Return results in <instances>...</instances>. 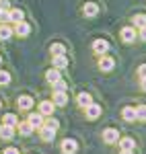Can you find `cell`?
<instances>
[{
    "label": "cell",
    "instance_id": "obj_1",
    "mask_svg": "<svg viewBox=\"0 0 146 154\" xmlns=\"http://www.w3.org/2000/svg\"><path fill=\"white\" fill-rule=\"evenodd\" d=\"M120 140V130H115V128H107V130L103 131V142L105 144H115Z\"/></svg>",
    "mask_w": 146,
    "mask_h": 154
},
{
    "label": "cell",
    "instance_id": "obj_2",
    "mask_svg": "<svg viewBox=\"0 0 146 154\" xmlns=\"http://www.w3.org/2000/svg\"><path fill=\"white\" fill-rule=\"evenodd\" d=\"M39 131H41V138H43L45 142H51V140L56 138V128H51L48 123H43V125L39 128Z\"/></svg>",
    "mask_w": 146,
    "mask_h": 154
},
{
    "label": "cell",
    "instance_id": "obj_3",
    "mask_svg": "<svg viewBox=\"0 0 146 154\" xmlns=\"http://www.w3.org/2000/svg\"><path fill=\"white\" fill-rule=\"evenodd\" d=\"M51 101H54V105L56 107H64L68 103V95H66V91H56L54 95H51Z\"/></svg>",
    "mask_w": 146,
    "mask_h": 154
},
{
    "label": "cell",
    "instance_id": "obj_4",
    "mask_svg": "<svg viewBox=\"0 0 146 154\" xmlns=\"http://www.w3.org/2000/svg\"><path fill=\"white\" fill-rule=\"evenodd\" d=\"M76 150H78V144H76V140H64L62 142V154H76Z\"/></svg>",
    "mask_w": 146,
    "mask_h": 154
},
{
    "label": "cell",
    "instance_id": "obj_5",
    "mask_svg": "<svg viewBox=\"0 0 146 154\" xmlns=\"http://www.w3.org/2000/svg\"><path fill=\"white\" fill-rule=\"evenodd\" d=\"M12 31H14V35H19V37H27L31 33V27H29V23L21 21V23H17V27H14Z\"/></svg>",
    "mask_w": 146,
    "mask_h": 154
},
{
    "label": "cell",
    "instance_id": "obj_6",
    "mask_svg": "<svg viewBox=\"0 0 146 154\" xmlns=\"http://www.w3.org/2000/svg\"><path fill=\"white\" fill-rule=\"evenodd\" d=\"M107 49H109V43H107L105 39H95V41H93V51H95V54L101 56V54H105Z\"/></svg>",
    "mask_w": 146,
    "mask_h": 154
},
{
    "label": "cell",
    "instance_id": "obj_7",
    "mask_svg": "<svg viewBox=\"0 0 146 154\" xmlns=\"http://www.w3.org/2000/svg\"><path fill=\"white\" fill-rule=\"evenodd\" d=\"M113 66H115V60L113 58H109V56H103V58L99 60V68L103 72H109V70H113Z\"/></svg>",
    "mask_w": 146,
    "mask_h": 154
},
{
    "label": "cell",
    "instance_id": "obj_8",
    "mask_svg": "<svg viewBox=\"0 0 146 154\" xmlns=\"http://www.w3.org/2000/svg\"><path fill=\"white\" fill-rule=\"evenodd\" d=\"M85 115L89 119H97L99 115H101V107L95 105V103H91L89 107H85Z\"/></svg>",
    "mask_w": 146,
    "mask_h": 154
},
{
    "label": "cell",
    "instance_id": "obj_9",
    "mask_svg": "<svg viewBox=\"0 0 146 154\" xmlns=\"http://www.w3.org/2000/svg\"><path fill=\"white\" fill-rule=\"evenodd\" d=\"M27 121L31 123V128H33V130H39V128L43 125V115H41V113H31Z\"/></svg>",
    "mask_w": 146,
    "mask_h": 154
},
{
    "label": "cell",
    "instance_id": "obj_10",
    "mask_svg": "<svg viewBox=\"0 0 146 154\" xmlns=\"http://www.w3.org/2000/svg\"><path fill=\"white\" fill-rule=\"evenodd\" d=\"M17 105H19V109H23V111H29V109L33 107V99L29 95H23V97H19Z\"/></svg>",
    "mask_w": 146,
    "mask_h": 154
},
{
    "label": "cell",
    "instance_id": "obj_11",
    "mask_svg": "<svg viewBox=\"0 0 146 154\" xmlns=\"http://www.w3.org/2000/svg\"><path fill=\"white\" fill-rule=\"evenodd\" d=\"M54 101H41V103H39V113H41V115H51V113H54Z\"/></svg>",
    "mask_w": 146,
    "mask_h": 154
},
{
    "label": "cell",
    "instance_id": "obj_12",
    "mask_svg": "<svg viewBox=\"0 0 146 154\" xmlns=\"http://www.w3.org/2000/svg\"><path fill=\"white\" fill-rule=\"evenodd\" d=\"M122 39L126 41V43H132L136 39V31H134V27H123L122 29Z\"/></svg>",
    "mask_w": 146,
    "mask_h": 154
},
{
    "label": "cell",
    "instance_id": "obj_13",
    "mask_svg": "<svg viewBox=\"0 0 146 154\" xmlns=\"http://www.w3.org/2000/svg\"><path fill=\"white\" fill-rule=\"evenodd\" d=\"M82 12H85V17H97L99 6L95 4V2H86L85 6H82Z\"/></svg>",
    "mask_w": 146,
    "mask_h": 154
},
{
    "label": "cell",
    "instance_id": "obj_14",
    "mask_svg": "<svg viewBox=\"0 0 146 154\" xmlns=\"http://www.w3.org/2000/svg\"><path fill=\"white\" fill-rule=\"evenodd\" d=\"M68 66V58H66V54H60V56H54V68H58V70H62V68H66Z\"/></svg>",
    "mask_w": 146,
    "mask_h": 154
},
{
    "label": "cell",
    "instance_id": "obj_15",
    "mask_svg": "<svg viewBox=\"0 0 146 154\" xmlns=\"http://www.w3.org/2000/svg\"><path fill=\"white\" fill-rule=\"evenodd\" d=\"M12 136H14V128H12V125H6V123H4V125L0 128V138H2V140H11Z\"/></svg>",
    "mask_w": 146,
    "mask_h": 154
},
{
    "label": "cell",
    "instance_id": "obj_16",
    "mask_svg": "<svg viewBox=\"0 0 146 154\" xmlns=\"http://www.w3.org/2000/svg\"><path fill=\"white\" fill-rule=\"evenodd\" d=\"M12 33H14V31H12V29H11V27H8L6 23H0V39H2V41L11 39Z\"/></svg>",
    "mask_w": 146,
    "mask_h": 154
},
{
    "label": "cell",
    "instance_id": "obj_17",
    "mask_svg": "<svg viewBox=\"0 0 146 154\" xmlns=\"http://www.w3.org/2000/svg\"><path fill=\"white\" fill-rule=\"evenodd\" d=\"M23 11H21V8H12V11H8V19H11L12 23H21V21H23Z\"/></svg>",
    "mask_w": 146,
    "mask_h": 154
},
{
    "label": "cell",
    "instance_id": "obj_18",
    "mask_svg": "<svg viewBox=\"0 0 146 154\" xmlns=\"http://www.w3.org/2000/svg\"><path fill=\"white\" fill-rule=\"evenodd\" d=\"M122 117L126 119V121H134L136 119V109L134 107H123L122 109Z\"/></svg>",
    "mask_w": 146,
    "mask_h": 154
},
{
    "label": "cell",
    "instance_id": "obj_19",
    "mask_svg": "<svg viewBox=\"0 0 146 154\" xmlns=\"http://www.w3.org/2000/svg\"><path fill=\"white\" fill-rule=\"evenodd\" d=\"M45 78H48L49 84H54L56 80H60V70H58V68H51V70H48V72H45Z\"/></svg>",
    "mask_w": 146,
    "mask_h": 154
},
{
    "label": "cell",
    "instance_id": "obj_20",
    "mask_svg": "<svg viewBox=\"0 0 146 154\" xmlns=\"http://www.w3.org/2000/svg\"><path fill=\"white\" fill-rule=\"evenodd\" d=\"M76 101H78V105H80V107H89L91 103H93V99H91L89 93H80V95L76 97Z\"/></svg>",
    "mask_w": 146,
    "mask_h": 154
},
{
    "label": "cell",
    "instance_id": "obj_21",
    "mask_svg": "<svg viewBox=\"0 0 146 154\" xmlns=\"http://www.w3.org/2000/svg\"><path fill=\"white\" fill-rule=\"evenodd\" d=\"M19 131H21V136H31L33 128H31L29 121H25V123H19Z\"/></svg>",
    "mask_w": 146,
    "mask_h": 154
},
{
    "label": "cell",
    "instance_id": "obj_22",
    "mask_svg": "<svg viewBox=\"0 0 146 154\" xmlns=\"http://www.w3.org/2000/svg\"><path fill=\"white\" fill-rule=\"evenodd\" d=\"M120 146H122L123 150H132L136 144H134V140H132V138H123V140H120Z\"/></svg>",
    "mask_w": 146,
    "mask_h": 154
},
{
    "label": "cell",
    "instance_id": "obj_23",
    "mask_svg": "<svg viewBox=\"0 0 146 154\" xmlns=\"http://www.w3.org/2000/svg\"><path fill=\"white\" fill-rule=\"evenodd\" d=\"M60 54H66V48L62 43H54L51 45V56H60Z\"/></svg>",
    "mask_w": 146,
    "mask_h": 154
},
{
    "label": "cell",
    "instance_id": "obj_24",
    "mask_svg": "<svg viewBox=\"0 0 146 154\" xmlns=\"http://www.w3.org/2000/svg\"><path fill=\"white\" fill-rule=\"evenodd\" d=\"M4 123H6V125H12V128H14V125L19 123V119H17V115H12V113H6V115H4Z\"/></svg>",
    "mask_w": 146,
    "mask_h": 154
},
{
    "label": "cell",
    "instance_id": "obj_25",
    "mask_svg": "<svg viewBox=\"0 0 146 154\" xmlns=\"http://www.w3.org/2000/svg\"><path fill=\"white\" fill-rule=\"evenodd\" d=\"M136 119H142V121H146V105L136 107Z\"/></svg>",
    "mask_w": 146,
    "mask_h": 154
},
{
    "label": "cell",
    "instance_id": "obj_26",
    "mask_svg": "<svg viewBox=\"0 0 146 154\" xmlns=\"http://www.w3.org/2000/svg\"><path fill=\"white\" fill-rule=\"evenodd\" d=\"M134 27H146V14H136L134 17Z\"/></svg>",
    "mask_w": 146,
    "mask_h": 154
},
{
    "label": "cell",
    "instance_id": "obj_27",
    "mask_svg": "<svg viewBox=\"0 0 146 154\" xmlns=\"http://www.w3.org/2000/svg\"><path fill=\"white\" fill-rule=\"evenodd\" d=\"M11 82V74H8V72H0V84H2V86H4V84H8Z\"/></svg>",
    "mask_w": 146,
    "mask_h": 154
},
{
    "label": "cell",
    "instance_id": "obj_28",
    "mask_svg": "<svg viewBox=\"0 0 146 154\" xmlns=\"http://www.w3.org/2000/svg\"><path fill=\"white\" fill-rule=\"evenodd\" d=\"M54 91H66V82H64V80H56V82H54Z\"/></svg>",
    "mask_w": 146,
    "mask_h": 154
},
{
    "label": "cell",
    "instance_id": "obj_29",
    "mask_svg": "<svg viewBox=\"0 0 146 154\" xmlns=\"http://www.w3.org/2000/svg\"><path fill=\"white\" fill-rule=\"evenodd\" d=\"M11 19H8V11H2L0 8V23H8Z\"/></svg>",
    "mask_w": 146,
    "mask_h": 154
},
{
    "label": "cell",
    "instance_id": "obj_30",
    "mask_svg": "<svg viewBox=\"0 0 146 154\" xmlns=\"http://www.w3.org/2000/svg\"><path fill=\"white\" fill-rule=\"evenodd\" d=\"M138 76H140V78H146V64H142V66L138 68Z\"/></svg>",
    "mask_w": 146,
    "mask_h": 154
},
{
    "label": "cell",
    "instance_id": "obj_31",
    "mask_svg": "<svg viewBox=\"0 0 146 154\" xmlns=\"http://www.w3.org/2000/svg\"><path fill=\"white\" fill-rule=\"evenodd\" d=\"M4 154H19V148H6V150H4Z\"/></svg>",
    "mask_w": 146,
    "mask_h": 154
},
{
    "label": "cell",
    "instance_id": "obj_32",
    "mask_svg": "<svg viewBox=\"0 0 146 154\" xmlns=\"http://www.w3.org/2000/svg\"><path fill=\"white\" fill-rule=\"evenodd\" d=\"M0 8L2 11H8V0H0Z\"/></svg>",
    "mask_w": 146,
    "mask_h": 154
},
{
    "label": "cell",
    "instance_id": "obj_33",
    "mask_svg": "<svg viewBox=\"0 0 146 154\" xmlns=\"http://www.w3.org/2000/svg\"><path fill=\"white\" fill-rule=\"evenodd\" d=\"M48 125H51V128H56V130H58V125H60V123H58V119H49Z\"/></svg>",
    "mask_w": 146,
    "mask_h": 154
},
{
    "label": "cell",
    "instance_id": "obj_34",
    "mask_svg": "<svg viewBox=\"0 0 146 154\" xmlns=\"http://www.w3.org/2000/svg\"><path fill=\"white\" fill-rule=\"evenodd\" d=\"M140 37L146 41V27H140Z\"/></svg>",
    "mask_w": 146,
    "mask_h": 154
},
{
    "label": "cell",
    "instance_id": "obj_35",
    "mask_svg": "<svg viewBox=\"0 0 146 154\" xmlns=\"http://www.w3.org/2000/svg\"><path fill=\"white\" fill-rule=\"evenodd\" d=\"M142 80V91H146V78H140Z\"/></svg>",
    "mask_w": 146,
    "mask_h": 154
},
{
    "label": "cell",
    "instance_id": "obj_36",
    "mask_svg": "<svg viewBox=\"0 0 146 154\" xmlns=\"http://www.w3.org/2000/svg\"><path fill=\"white\" fill-rule=\"evenodd\" d=\"M120 154H134V152H132V150H123V148H122V152H120Z\"/></svg>",
    "mask_w": 146,
    "mask_h": 154
},
{
    "label": "cell",
    "instance_id": "obj_37",
    "mask_svg": "<svg viewBox=\"0 0 146 154\" xmlns=\"http://www.w3.org/2000/svg\"><path fill=\"white\" fill-rule=\"evenodd\" d=\"M0 109H2V101H0Z\"/></svg>",
    "mask_w": 146,
    "mask_h": 154
},
{
    "label": "cell",
    "instance_id": "obj_38",
    "mask_svg": "<svg viewBox=\"0 0 146 154\" xmlns=\"http://www.w3.org/2000/svg\"><path fill=\"white\" fill-rule=\"evenodd\" d=\"M0 64H2V58H0Z\"/></svg>",
    "mask_w": 146,
    "mask_h": 154
}]
</instances>
